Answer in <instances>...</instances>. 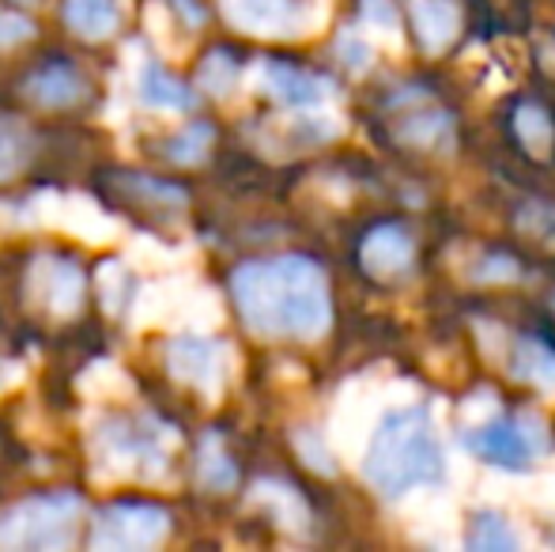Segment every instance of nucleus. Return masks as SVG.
Listing matches in <instances>:
<instances>
[{
  "instance_id": "72a5a7b5",
  "label": "nucleus",
  "mask_w": 555,
  "mask_h": 552,
  "mask_svg": "<svg viewBox=\"0 0 555 552\" xmlns=\"http://www.w3.org/2000/svg\"><path fill=\"white\" fill-rule=\"evenodd\" d=\"M182 258V254L175 251V246H163L155 243V239H137L129 251V261H140V266H175V261Z\"/></svg>"
},
{
  "instance_id": "423d86ee",
  "label": "nucleus",
  "mask_w": 555,
  "mask_h": 552,
  "mask_svg": "<svg viewBox=\"0 0 555 552\" xmlns=\"http://www.w3.org/2000/svg\"><path fill=\"white\" fill-rule=\"evenodd\" d=\"M129 318L137 330H144V325L208 330V325L220 322V310H216L212 292H201L185 277H170V280H147V284H140Z\"/></svg>"
},
{
  "instance_id": "f704fd0d",
  "label": "nucleus",
  "mask_w": 555,
  "mask_h": 552,
  "mask_svg": "<svg viewBox=\"0 0 555 552\" xmlns=\"http://www.w3.org/2000/svg\"><path fill=\"white\" fill-rule=\"evenodd\" d=\"M35 38V23L20 12H0V50H12Z\"/></svg>"
},
{
  "instance_id": "58836bf2",
  "label": "nucleus",
  "mask_w": 555,
  "mask_h": 552,
  "mask_svg": "<svg viewBox=\"0 0 555 552\" xmlns=\"http://www.w3.org/2000/svg\"><path fill=\"white\" fill-rule=\"evenodd\" d=\"M15 4H35V0H15Z\"/></svg>"
},
{
  "instance_id": "1a4fd4ad",
  "label": "nucleus",
  "mask_w": 555,
  "mask_h": 552,
  "mask_svg": "<svg viewBox=\"0 0 555 552\" xmlns=\"http://www.w3.org/2000/svg\"><path fill=\"white\" fill-rule=\"evenodd\" d=\"M231 348L223 341L208 337L205 330H185L178 337H170L167 345V368L178 383L193 386L197 394H205L208 401H220L231 378Z\"/></svg>"
},
{
  "instance_id": "9b49d317",
  "label": "nucleus",
  "mask_w": 555,
  "mask_h": 552,
  "mask_svg": "<svg viewBox=\"0 0 555 552\" xmlns=\"http://www.w3.org/2000/svg\"><path fill=\"white\" fill-rule=\"evenodd\" d=\"M125 84H129L132 99H137L140 106H147V111H159V114H190L197 111V91L185 88L182 80H175L170 73H163L159 65H155L152 57H147L144 50H140V42H132L129 50H125Z\"/></svg>"
},
{
  "instance_id": "a878e982",
  "label": "nucleus",
  "mask_w": 555,
  "mask_h": 552,
  "mask_svg": "<svg viewBox=\"0 0 555 552\" xmlns=\"http://www.w3.org/2000/svg\"><path fill=\"white\" fill-rule=\"evenodd\" d=\"M518 534L511 530V523H506L503 515H491V511H480V515L473 518V534H468V549L476 552H511L518 549Z\"/></svg>"
},
{
  "instance_id": "6ab92c4d",
  "label": "nucleus",
  "mask_w": 555,
  "mask_h": 552,
  "mask_svg": "<svg viewBox=\"0 0 555 552\" xmlns=\"http://www.w3.org/2000/svg\"><path fill=\"white\" fill-rule=\"evenodd\" d=\"M76 390H80L88 401H95V406L137 398V383H132L129 371H121V363H114V360L88 363V368L80 371V378H76Z\"/></svg>"
},
{
  "instance_id": "c85d7f7f",
  "label": "nucleus",
  "mask_w": 555,
  "mask_h": 552,
  "mask_svg": "<svg viewBox=\"0 0 555 552\" xmlns=\"http://www.w3.org/2000/svg\"><path fill=\"white\" fill-rule=\"evenodd\" d=\"M514 126H518L521 144H526L537 159H544V155L552 152V121L541 106H521L518 118H514Z\"/></svg>"
},
{
  "instance_id": "bb28decb",
  "label": "nucleus",
  "mask_w": 555,
  "mask_h": 552,
  "mask_svg": "<svg viewBox=\"0 0 555 552\" xmlns=\"http://www.w3.org/2000/svg\"><path fill=\"white\" fill-rule=\"evenodd\" d=\"M216 140V129L208 126V121H197V126L182 129V133H175L167 140V159L178 163V167H193V163H201L208 155V147H212Z\"/></svg>"
},
{
  "instance_id": "e433bc0d",
  "label": "nucleus",
  "mask_w": 555,
  "mask_h": 552,
  "mask_svg": "<svg viewBox=\"0 0 555 552\" xmlns=\"http://www.w3.org/2000/svg\"><path fill=\"white\" fill-rule=\"evenodd\" d=\"M144 23H147V35H152L155 42L163 46V50H170V30H167V4H163V0H147V8H144Z\"/></svg>"
},
{
  "instance_id": "4be33fe9",
  "label": "nucleus",
  "mask_w": 555,
  "mask_h": 552,
  "mask_svg": "<svg viewBox=\"0 0 555 552\" xmlns=\"http://www.w3.org/2000/svg\"><path fill=\"white\" fill-rule=\"evenodd\" d=\"M197 480L208 492H231V488L238 485V470H234L231 454H227L220 432H205V439H201Z\"/></svg>"
},
{
  "instance_id": "20e7f679",
  "label": "nucleus",
  "mask_w": 555,
  "mask_h": 552,
  "mask_svg": "<svg viewBox=\"0 0 555 552\" xmlns=\"http://www.w3.org/2000/svg\"><path fill=\"white\" fill-rule=\"evenodd\" d=\"M83 500L76 492L27 496L0 511V552H65L76 545Z\"/></svg>"
},
{
  "instance_id": "4468645a",
  "label": "nucleus",
  "mask_w": 555,
  "mask_h": 552,
  "mask_svg": "<svg viewBox=\"0 0 555 552\" xmlns=\"http://www.w3.org/2000/svg\"><path fill=\"white\" fill-rule=\"evenodd\" d=\"M412 258H416V251H412L409 231L393 228V223H386V228H374L371 235L363 239V269L374 280L404 277L412 269Z\"/></svg>"
},
{
  "instance_id": "f03ea898",
  "label": "nucleus",
  "mask_w": 555,
  "mask_h": 552,
  "mask_svg": "<svg viewBox=\"0 0 555 552\" xmlns=\"http://www.w3.org/2000/svg\"><path fill=\"white\" fill-rule=\"evenodd\" d=\"M363 477L386 500H401L412 488H435L446 480V450L435 420L424 406L389 409L378 420L363 454Z\"/></svg>"
},
{
  "instance_id": "f8f14e48",
  "label": "nucleus",
  "mask_w": 555,
  "mask_h": 552,
  "mask_svg": "<svg viewBox=\"0 0 555 552\" xmlns=\"http://www.w3.org/2000/svg\"><path fill=\"white\" fill-rule=\"evenodd\" d=\"M220 8L231 27L257 38H295L322 23V15H310V4L299 0H220Z\"/></svg>"
},
{
  "instance_id": "5701e85b",
  "label": "nucleus",
  "mask_w": 555,
  "mask_h": 552,
  "mask_svg": "<svg viewBox=\"0 0 555 552\" xmlns=\"http://www.w3.org/2000/svg\"><path fill=\"white\" fill-rule=\"evenodd\" d=\"M140 284L129 273V258H114L99 266V295H103L106 314H129Z\"/></svg>"
},
{
  "instance_id": "f257e3e1",
  "label": "nucleus",
  "mask_w": 555,
  "mask_h": 552,
  "mask_svg": "<svg viewBox=\"0 0 555 552\" xmlns=\"http://www.w3.org/2000/svg\"><path fill=\"white\" fill-rule=\"evenodd\" d=\"M234 307L257 337L318 341L333 322L330 280L322 266L299 254L246 261L231 277Z\"/></svg>"
},
{
  "instance_id": "c756f323",
  "label": "nucleus",
  "mask_w": 555,
  "mask_h": 552,
  "mask_svg": "<svg viewBox=\"0 0 555 552\" xmlns=\"http://www.w3.org/2000/svg\"><path fill=\"white\" fill-rule=\"evenodd\" d=\"M292 439H295V450H299L302 462H307L310 470L322 473V477H333V473H336L333 450H330V442H325V435L318 432V427H299Z\"/></svg>"
},
{
  "instance_id": "a211bd4d",
  "label": "nucleus",
  "mask_w": 555,
  "mask_h": 552,
  "mask_svg": "<svg viewBox=\"0 0 555 552\" xmlns=\"http://www.w3.org/2000/svg\"><path fill=\"white\" fill-rule=\"evenodd\" d=\"M125 15V0H65V23L73 35L88 42H106L117 35Z\"/></svg>"
},
{
  "instance_id": "9d476101",
  "label": "nucleus",
  "mask_w": 555,
  "mask_h": 552,
  "mask_svg": "<svg viewBox=\"0 0 555 552\" xmlns=\"http://www.w3.org/2000/svg\"><path fill=\"white\" fill-rule=\"evenodd\" d=\"M83 269L68 258L38 254L23 280V292L35 310H46L50 318H73L83 303Z\"/></svg>"
},
{
  "instance_id": "39448f33",
  "label": "nucleus",
  "mask_w": 555,
  "mask_h": 552,
  "mask_svg": "<svg viewBox=\"0 0 555 552\" xmlns=\"http://www.w3.org/2000/svg\"><path fill=\"white\" fill-rule=\"evenodd\" d=\"M20 228H57L91 246L114 243V235H121V223L95 197L65 190H38L27 205H20Z\"/></svg>"
},
{
  "instance_id": "0eeeda50",
  "label": "nucleus",
  "mask_w": 555,
  "mask_h": 552,
  "mask_svg": "<svg viewBox=\"0 0 555 552\" xmlns=\"http://www.w3.org/2000/svg\"><path fill=\"white\" fill-rule=\"evenodd\" d=\"M461 442H465L468 454H476L480 462L495 465V470H506V473H526L529 465L548 450L541 424H537L533 416L483 420V424H476V427H465Z\"/></svg>"
},
{
  "instance_id": "412c9836",
  "label": "nucleus",
  "mask_w": 555,
  "mask_h": 552,
  "mask_svg": "<svg viewBox=\"0 0 555 552\" xmlns=\"http://www.w3.org/2000/svg\"><path fill=\"white\" fill-rule=\"evenodd\" d=\"M511 371L526 383L541 386V390H552L555 394V352L548 345L533 337H521L514 341L511 348Z\"/></svg>"
},
{
  "instance_id": "393cba45",
  "label": "nucleus",
  "mask_w": 555,
  "mask_h": 552,
  "mask_svg": "<svg viewBox=\"0 0 555 552\" xmlns=\"http://www.w3.org/2000/svg\"><path fill=\"white\" fill-rule=\"evenodd\" d=\"M401 140H409V144H424V147H435V144H450V133H453V121L450 114L435 111V106H427V111L412 114V118L401 121Z\"/></svg>"
},
{
  "instance_id": "b1692460",
  "label": "nucleus",
  "mask_w": 555,
  "mask_h": 552,
  "mask_svg": "<svg viewBox=\"0 0 555 552\" xmlns=\"http://www.w3.org/2000/svg\"><path fill=\"white\" fill-rule=\"evenodd\" d=\"M114 182H117V185H125V190H129L132 197H140L144 205H152V208L182 213V208L190 205V197H185L182 185L159 182V178H152V175H114Z\"/></svg>"
},
{
  "instance_id": "cd10ccee",
  "label": "nucleus",
  "mask_w": 555,
  "mask_h": 552,
  "mask_svg": "<svg viewBox=\"0 0 555 552\" xmlns=\"http://www.w3.org/2000/svg\"><path fill=\"white\" fill-rule=\"evenodd\" d=\"M197 80H201V91H208L212 99H227L234 91V84H238V65H234L231 53L216 50L205 57Z\"/></svg>"
},
{
  "instance_id": "c9c22d12",
  "label": "nucleus",
  "mask_w": 555,
  "mask_h": 552,
  "mask_svg": "<svg viewBox=\"0 0 555 552\" xmlns=\"http://www.w3.org/2000/svg\"><path fill=\"white\" fill-rule=\"evenodd\" d=\"M514 277H518V261L503 258V254H491L476 266V280H483V284H506Z\"/></svg>"
},
{
  "instance_id": "ddd939ff",
  "label": "nucleus",
  "mask_w": 555,
  "mask_h": 552,
  "mask_svg": "<svg viewBox=\"0 0 555 552\" xmlns=\"http://www.w3.org/2000/svg\"><path fill=\"white\" fill-rule=\"evenodd\" d=\"M254 80L264 95H272L280 106H287V111H325L336 95L333 80L302 73V68H292V65H280V61H261V65L254 68Z\"/></svg>"
},
{
  "instance_id": "2eb2a0df",
  "label": "nucleus",
  "mask_w": 555,
  "mask_h": 552,
  "mask_svg": "<svg viewBox=\"0 0 555 552\" xmlns=\"http://www.w3.org/2000/svg\"><path fill=\"white\" fill-rule=\"evenodd\" d=\"M23 91H27L30 103L46 106V111H65V106H76L88 95V80L73 65H46L23 80Z\"/></svg>"
},
{
  "instance_id": "7ed1b4c3",
  "label": "nucleus",
  "mask_w": 555,
  "mask_h": 552,
  "mask_svg": "<svg viewBox=\"0 0 555 552\" xmlns=\"http://www.w3.org/2000/svg\"><path fill=\"white\" fill-rule=\"evenodd\" d=\"M182 442L175 424L155 413H91V470L103 480H147L159 485L170 473V454Z\"/></svg>"
},
{
  "instance_id": "2f4dec72",
  "label": "nucleus",
  "mask_w": 555,
  "mask_h": 552,
  "mask_svg": "<svg viewBox=\"0 0 555 552\" xmlns=\"http://www.w3.org/2000/svg\"><path fill=\"white\" fill-rule=\"evenodd\" d=\"M363 23L374 30V35L397 38V27H401V15H397L393 0H363Z\"/></svg>"
},
{
  "instance_id": "6e6552de",
  "label": "nucleus",
  "mask_w": 555,
  "mask_h": 552,
  "mask_svg": "<svg viewBox=\"0 0 555 552\" xmlns=\"http://www.w3.org/2000/svg\"><path fill=\"white\" fill-rule=\"evenodd\" d=\"M170 534V515L155 503H111L91 515L88 545L95 552H147Z\"/></svg>"
},
{
  "instance_id": "aec40b11",
  "label": "nucleus",
  "mask_w": 555,
  "mask_h": 552,
  "mask_svg": "<svg viewBox=\"0 0 555 552\" xmlns=\"http://www.w3.org/2000/svg\"><path fill=\"white\" fill-rule=\"evenodd\" d=\"M35 155V133L15 114H0V182H12Z\"/></svg>"
},
{
  "instance_id": "7c9ffc66",
  "label": "nucleus",
  "mask_w": 555,
  "mask_h": 552,
  "mask_svg": "<svg viewBox=\"0 0 555 552\" xmlns=\"http://www.w3.org/2000/svg\"><path fill=\"white\" fill-rule=\"evenodd\" d=\"M518 228L529 231V235H537L541 243L555 246V208L541 205V201H529V205L518 213Z\"/></svg>"
},
{
  "instance_id": "dca6fc26",
  "label": "nucleus",
  "mask_w": 555,
  "mask_h": 552,
  "mask_svg": "<svg viewBox=\"0 0 555 552\" xmlns=\"http://www.w3.org/2000/svg\"><path fill=\"white\" fill-rule=\"evenodd\" d=\"M412 27L427 53H446L461 30V4L457 0H409Z\"/></svg>"
},
{
  "instance_id": "4c0bfd02",
  "label": "nucleus",
  "mask_w": 555,
  "mask_h": 552,
  "mask_svg": "<svg viewBox=\"0 0 555 552\" xmlns=\"http://www.w3.org/2000/svg\"><path fill=\"white\" fill-rule=\"evenodd\" d=\"M23 375H27V368L15 360H0V394L12 390L15 383H23Z\"/></svg>"
},
{
  "instance_id": "f3484780",
  "label": "nucleus",
  "mask_w": 555,
  "mask_h": 552,
  "mask_svg": "<svg viewBox=\"0 0 555 552\" xmlns=\"http://www.w3.org/2000/svg\"><path fill=\"white\" fill-rule=\"evenodd\" d=\"M249 503L254 508H264L269 518L287 534H307L310 526V508L302 503V496L295 492L284 480H257L254 492H249Z\"/></svg>"
},
{
  "instance_id": "473e14b6",
  "label": "nucleus",
  "mask_w": 555,
  "mask_h": 552,
  "mask_svg": "<svg viewBox=\"0 0 555 552\" xmlns=\"http://www.w3.org/2000/svg\"><path fill=\"white\" fill-rule=\"evenodd\" d=\"M336 53H340L344 65L356 68V73H363V68L371 65V57H374L371 42H366V38H359L356 30H344V35L336 38Z\"/></svg>"
}]
</instances>
